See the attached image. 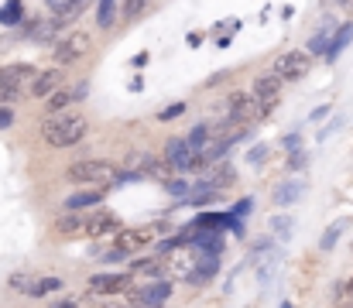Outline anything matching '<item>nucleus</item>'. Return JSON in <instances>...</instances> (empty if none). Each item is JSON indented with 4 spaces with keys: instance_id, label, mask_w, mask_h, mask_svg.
Listing matches in <instances>:
<instances>
[{
    "instance_id": "obj_1",
    "label": "nucleus",
    "mask_w": 353,
    "mask_h": 308,
    "mask_svg": "<svg viewBox=\"0 0 353 308\" xmlns=\"http://www.w3.org/2000/svg\"><path fill=\"white\" fill-rule=\"evenodd\" d=\"M86 134H90V120H86L83 113H76V110L55 113V116H48V120L41 123V137H45V144H52V147H72V144H79Z\"/></svg>"
},
{
    "instance_id": "obj_2",
    "label": "nucleus",
    "mask_w": 353,
    "mask_h": 308,
    "mask_svg": "<svg viewBox=\"0 0 353 308\" xmlns=\"http://www.w3.org/2000/svg\"><path fill=\"white\" fill-rule=\"evenodd\" d=\"M69 182H76V185H93V189L114 185V182H120V168L114 161H107V158H86V161H76V165L69 168Z\"/></svg>"
},
{
    "instance_id": "obj_3",
    "label": "nucleus",
    "mask_w": 353,
    "mask_h": 308,
    "mask_svg": "<svg viewBox=\"0 0 353 308\" xmlns=\"http://www.w3.org/2000/svg\"><path fill=\"white\" fill-rule=\"evenodd\" d=\"M90 48H93V38H90L86 31H69V34H62V38L55 41L52 59H55V65H59V69H65V65L83 62V59L90 55Z\"/></svg>"
},
{
    "instance_id": "obj_4",
    "label": "nucleus",
    "mask_w": 353,
    "mask_h": 308,
    "mask_svg": "<svg viewBox=\"0 0 353 308\" xmlns=\"http://www.w3.org/2000/svg\"><path fill=\"white\" fill-rule=\"evenodd\" d=\"M254 103H257V116L264 120L278 103H281V79L274 76V72H268V76H257L254 79Z\"/></svg>"
},
{
    "instance_id": "obj_5",
    "label": "nucleus",
    "mask_w": 353,
    "mask_h": 308,
    "mask_svg": "<svg viewBox=\"0 0 353 308\" xmlns=\"http://www.w3.org/2000/svg\"><path fill=\"white\" fill-rule=\"evenodd\" d=\"M309 65H312V55L309 52H281L274 59V76L281 83H292V79H302L309 72Z\"/></svg>"
},
{
    "instance_id": "obj_6",
    "label": "nucleus",
    "mask_w": 353,
    "mask_h": 308,
    "mask_svg": "<svg viewBox=\"0 0 353 308\" xmlns=\"http://www.w3.org/2000/svg\"><path fill=\"white\" fill-rule=\"evenodd\" d=\"M59 90H65V69H59V65H52V69H41L38 72V79L31 83V96H38V100H48V96H55Z\"/></svg>"
},
{
    "instance_id": "obj_7",
    "label": "nucleus",
    "mask_w": 353,
    "mask_h": 308,
    "mask_svg": "<svg viewBox=\"0 0 353 308\" xmlns=\"http://www.w3.org/2000/svg\"><path fill=\"white\" fill-rule=\"evenodd\" d=\"M196 158H199V154L189 147V137H172V141L165 144V161H168V168H175V172H189Z\"/></svg>"
},
{
    "instance_id": "obj_8",
    "label": "nucleus",
    "mask_w": 353,
    "mask_h": 308,
    "mask_svg": "<svg viewBox=\"0 0 353 308\" xmlns=\"http://www.w3.org/2000/svg\"><path fill=\"white\" fill-rule=\"evenodd\" d=\"M168 295H172V281H154L148 288H137L130 295V302H134V308H161Z\"/></svg>"
},
{
    "instance_id": "obj_9",
    "label": "nucleus",
    "mask_w": 353,
    "mask_h": 308,
    "mask_svg": "<svg viewBox=\"0 0 353 308\" xmlns=\"http://www.w3.org/2000/svg\"><path fill=\"white\" fill-rule=\"evenodd\" d=\"M148 243H154V226L120 229L117 240H114V247H117V250H123V254H134V250H141V247H148Z\"/></svg>"
},
{
    "instance_id": "obj_10",
    "label": "nucleus",
    "mask_w": 353,
    "mask_h": 308,
    "mask_svg": "<svg viewBox=\"0 0 353 308\" xmlns=\"http://www.w3.org/2000/svg\"><path fill=\"white\" fill-rule=\"evenodd\" d=\"M127 285H130V274H93L90 278V295H97V298L120 295V291H127Z\"/></svg>"
},
{
    "instance_id": "obj_11",
    "label": "nucleus",
    "mask_w": 353,
    "mask_h": 308,
    "mask_svg": "<svg viewBox=\"0 0 353 308\" xmlns=\"http://www.w3.org/2000/svg\"><path fill=\"white\" fill-rule=\"evenodd\" d=\"M90 226H93L90 212H65V216L55 219V229L62 236H90Z\"/></svg>"
},
{
    "instance_id": "obj_12",
    "label": "nucleus",
    "mask_w": 353,
    "mask_h": 308,
    "mask_svg": "<svg viewBox=\"0 0 353 308\" xmlns=\"http://www.w3.org/2000/svg\"><path fill=\"white\" fill-rule=\"evenodd\" d=\"M196 264H199V254H196L189 243H185V247H179V250L168 257V271H172V274H179V278H192Z\"/></svg>"
},
{
    "instance_id": "obj_13",
    "label": "nucleus",
    "mask_w": 353,
    "mask_h": 308,
    "mask_svg": "<svg viewBox=\"0 0 353 308\" xmlns=\"http://www.w3.org/2000/svg\"><path fill=\"white\" fill-rule=\"evenodd\" d=\"M305 189H309V185H305V178H285V182L274 189V196H271V199H274V205H281V209H285V205L299 203V199L305 196Z\"/></svg>"
},
{
    "instance_id": "obj_14",
    "label": "nucleus",
    "mask_w": 353,
    "mask_h": 308,
    "mask_svg": "<svg viewBox=\"0 0 353 308\" xmlns=\"http://www.w3.org/2000/svg\"><path fill=\"white\" fill-rule=\"evenodd\" d=\"M34 79H38V72L28 62H10V65L0 69V83H10V86H24V83H34Z\"/></svg>"
},
{
    "instance_id": "obj_15",
    "label": "nucleus",
    "mask_w": 353,
    "mask_h": 308,
    "mask_svg": "<svg viewBox=\"0 0 353 308\" xmlns=\"http://www.w3.org/2000/svg\"><path fill=\"white\" fill-rule=\"evenodd\" d=\"M103 203V189H86V192H72L65 199V212H86L93 205Z\"/></svg>"
},
{
    "instance_id": "obj_16",
    "label": "nucleus",
    "mask_w": 353,
    "mask_h": 308,
    "mask_svg": "<svg viewBox=\"0 0 353 308\" xmlns=\"http://www.w3.org/2000/svg\"><path fill=\"white\" fill-rule=\"evenodd\" d=\"M117 233H120V219H117V216H110V212H100V216H93L90 236H114V240H117Z\"/></svg>"
},
{
    "instance_id": "obj_17",
    "label": "nucleus",
    "mask_w": 353,
    "mask_h": 308,
    "mask_svg": "<svg viewBox=\"0 0 353 308\" xmlns=\"http://www.w3.org/2000/svg\"><path fill=\"white\" fill-rule=\"evenodd\" d=\"M216 267H220V257H203L199 254V264H196V271H192V285H210L213 278H216Z\"/></svg>"
},
{
    "instance_id": "obj_18",
    "label": "nucleus",
    "mask_w": 353,
    "mask_h": 308,
    "mask_svg": "<svg viewBox=\"0 0 353 308\" xmlns=\"http://www.w3.org/2000/svg\"><path fill=\"white\" fill-rule=\"evenodd\" d=\"M350 38H353V24H340V31L330 38V48H326V62H336L340 59V52L350 45Z\"/></svg>"
},
{
    "instance_id": "obj_19",
    "label": "nucleus",
    "mask_w": 353,
    "mask_h": 308,
    "mask_svg": "<svg viewBox=\"0 0 353 308\" xmlns=\"http://www.w3.org/2000/svg\"><path fill=\"white\" fill-rule=\"evenodd\" d=\"M48 10H52V17H55L59 24H69V21H76V17L83 14V3H72V0H55V3H48Z\"/></svg>"
},
{
    "instance_id": "obj_20",
    "label": "nucleus",
    "mask_w": 353,
    "mask_h": 308,
    "mask_svg": "<svg viewBox=\"0 0 353 308\" xmlns=\"http://www.w3.org/2000/svg\"><path fill=\"white\" fill-rule=\"evenodd\" d=\"M210 141H213L210 123H196V127L189 130V147H192L196 154H206V151H210Z\"/></svg>"
},
{
    "instance_id": "obj_21",
    "label": "nucleus",
    "mask_w": 353,
    "mask_h": 308,
    "mask_svg": "<svg viewBox=\"0 0 353 308\" xmlns=\"http://www.w3.org/2000/svg\"><path fill=\"white\" fill-rule=\"evenodd\" d=\"M292 233H295V219H292V216H274V219H271V236H274L278 243H288Z\"/></svg>"
},
{
    "instance_id": "obj_22",
    "label": "nucleus",
    "mask_w": 353,
    "mask_h": 308,
    "mask_svg": "<svg viewBox=\"0 0 353 308\" xmlns=\"http://www.w3.org/2000/svg\"><path fill=\"white\" fill-rule=\"evenodd\" d=\"M216 196H220V192L213 189V182H210V178H203V182H196V185H192L189 203H192V205H206V203H213Z\"/></svg>"
},
{
    "instance_id": "obj_23",
    "label": "nucleus",
    "mask_w": 353,
    "mask_h": 308,
    "mask_svg": "<svg viewBox=\"0 0 353 308\" xmlns=\"http://www.w3.org/2000/svg\"><path fill=\"white\" fill-rule=\"evenodd\" d=\"M0 24H7V28L24 24V3H17V0L3 3V7H0Z\"/></svg>"
},
{
    "instance_id": "obj_24",
    "label": "nucleus",
    "mask_w": 353,
    "mask_h": 308,
    "mask_svg": "<svg viewBox=\"0 0 353 308\" xmlns=\"http://www.w3.org/2000/svg\"><path fill=\"white\" fill-rule=\"evenodd\" d=\"M120 10H123L120 3H114V0H103V3L97 7V24H100V28H114V21H117Z\"/></svg>"
},
{
    "instance_id": "obj_25",
    "label": "nucleus",
    "mask_w": 353,
    "mask_h": 308,
    "mask_svg": "<svg viewBox=\"0 0 353 308\" xmlns=\"http://www.w3.org/2000/svg\"><path fill=\"white\" fill-rule=\"evenodd\" d=\"M76 103V93L72 90H59L55 96H48V113L55 116V113H65V106H72Z\"/></svg>"
},
{
    "instance_id": "obj_26",
    "label": "nucleus",
    "mask_w": 353,
    "mask_h": 308,
    "mask_svg": "<svg viewBox=\"0 0 353 308\" xmlns=\"http://www.w3.org/2000/svg\"><path fill=\"white\" fill-rule=\"evenodd\" d=\"M34 285H38V281H34V274H31V271H17V274L7 281V288H10V291H24V295H31V288H34Z\"/></svg>"
},
{
    "instance_id": "obj_27",
    "label": "nucleus",
    "mask_w": 353,
    "mask_h": 308,
    "mask_svg": "<svg viewBox=\"0 0 353 308\" xmlns=\"http://www.w3.org/2000/svg\"><path fill=\"white\" fill-rule=\"evenodd\" d=\"M165 192H168L175 203H189V196H192V192H189V185H185L182 178H168V182H165Z\"/></svg>"
},
{
    "instance_id": "obj_28",
    "label": "nucleus",
    "mask_w": 353,
    "mask_h": 308,
    "mask_svg": "<svg viewBox=\"0 0 353 308\" xmlns=\"http://www.w3.org/2000/svg\"><path fill=\"white\" fill-rule=\"evenodd\" d=\"M340 236H343V223H333V226H326V233L319 236V250H323V254H326V250H333Z\"/></svg>"
},
{
    "instance_id": "obj_29",
    "label": "nucleus",
    "mask_w": 353,
    "mask_h": 308,
    "mask_svg": "<svg viewBox=\"0 0 353 308\" xmlns=\"http://www.w3.org/2000/svg\"><path fill=\"white\" fill-rule=\"evenodd\" d=\"M55 291H62V281H59V278H41V281L31 288V298H45V295H55Z\"/></svg>"
},
{
    "instance_id": "obj_30",
    "label": "nucleus",
    "mask_w": 353,
    "mask_h": 308,
    "mask_svg": "<svg viewBox=\"0 0 353 308\" xmlns=\"http://www.w3.org/2000/svg\"><path fill=\"white\" fill-rule=\"evenodd\" d=\"M24 96V86H10V83H0V106H17Z\"/></svg>"
},
{
    "instance_id": "obj_31",
    "label": "nucleus",
    "mask_w": 353,
    "mask_h": 308,
    "mask_svg": "<svg viewBox=\"0 0 353 308\" xmlns=\"http://www.w3.org/2000/svg\"><path fill=\"white\" fill-rule=\"evenodd\" d=\"M234 178H236L234 168H220V172H216V175H213L210 182H213V189H216V192H223V185H230Z\"/></svg>"
},
{
    "instance_id": "obj_32",
    "label": "nucleus",
    "mask_w": 353,
    "mask_h": 308,
    "mask_svg": "<svg viewBox=\"0 0 353 308\" xmlns=\"http://www.w3.org/2000/svg\"><path fill=\"white\" fill-rule=\"evenodd\" d=\"M268 151H271L268 144H254V147L247 151V161H250V165L257 168V165H264V158H268Z\"/></svg>"
},
{
    "instance_id": "obj_33",
    "label": "nucleus",
    "mask_w": 353,
    "mask_h": 308,
    "mask_svg": "<svg viewBox=\"0 0 353 308\" xmlns=\"http://www.w3.org/2000/svg\"><path fill=\"white\" fill-rule=\"evenodd\" d=\"M285 165H288V172H302V168L309 165V154H305V151H295V154H288Z\"/></svg>"
},
{
    "instance_id": "obj_34",
    "label": "nucleus",
    "mask_w": 353,
    "mask_h": 308,
    "mask_svg": "<svg viewBox=\"0 0 353 308\" xmlns=\"http://www.w3.org/2000/svg\"><path fill=\"white\" fill-rule=\"evenodd\" d=\"M182 113H185V103H172L168 110L158 113V120H175V116H182Z\"/></svg>"
},
{
    "instance_id": "obj_35",
    "label": "nucleus",
    "mask_w": 353,
    "mask_h": 308,
    "mask_svg": "<svg viewBox=\"0 0 353 308\" xmlns=\"http://www.w3.org/2000/svg\"><path fill=\"white\" fill-rule=\"evenodd\" d=\"M285 151H288V154H295V151H302V134H299V130H292V134L285 137Z\"/></svg>"
},
{
    "instance_id": "obj_36",
    "label": "nucleus",
    "mask_w": 353,
    "mask_h": 308,
    "mask_svg": "<svg viewBox=\"0 0 353 308\" xmlns=\"http://www.w3.org/2000/svg\"><path fill=\"white\" fill-rule=\"evenodd\" d=\"M336 295H340V302H343V305H353V278L350 281H343V285L336 288Z\"/></svg>"
},
{
    "instance_id": "obj_37",
    "label": "nucleus",
    "mask_w": 353,
    "mask_h": 308,
    "mask_svg": "<svg viewBox=\"0 0 353 308\" xmlns=\"http://www.w3.org/2000/svg\"><path fill=\"white\" fill-rule=\"evenodd\" d=\"M340 127H343V116H336L333 123H326V127H323V134H319V141H326V137H330V134H336Z\"/></svg>"
},
{
    "instance_id": "obj_38",
    "label": "nucleus",
    "mask_w": 353,
    "mask_h": 308,
    "mask_svg": "<svg viewBox=\"0 0 353 308\" xmlns=\"http://www.w3.org/2000/svg\"><path fill=\"white\" fill-rule=\"evenodd\" d=\"M14 123V110L10 106H0V130H7Z\"/></svg>"
},
{
    "instance_id": "obj_39",
    "label": "nucleus",
    "mask_w": 353,
    "mask_h": 308,
    "mask_svg": "<svg viewBox=\"0 0 353 308\" xmlns=\"http://www.w3.org/2000/svg\"><path fill=\"white\" fill-rule=\"evenodd\" d=\"M148 10V3H123V14L127 17H137V14H144Z\"/></svg>"
},
{
    "instance_id": "obj_40",
    "label": "nucleus",
    "mask_w": 353,
    "mask_h": 308,
    "mask_svg": "<svg viewBox=\"0 0 353 308\" xmlns=\"http://www.w3.org/2000/svg\"><path fill=\"white\" fill-rule=\"evenodd\" d=\"M123 257H127V254H123V250H117V247H114V250H107V257H103V260H110V264H120Z\"/></svg>"
},
{
    "instance_id": "obj_41",
    "label": "nucleus",
    "mask_w": 353,
    "mask_h": 308,
    "mask_svg": "<svg viewBox=\"0 0 353 308\" xmlns=\"http://www.w3.org/2000/svg\"><path fill=\"white\" fill-rule=\"evenodd\" d=\"M52 308H79V305H76V298H55Z\"/></svg>"
}]
</instances>
